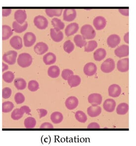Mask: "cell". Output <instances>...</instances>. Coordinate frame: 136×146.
<instances>
[{"mask_svg": "<svg viewBox=\"0 0 136 146\" xmlns=\"http://www.w3.org/2000/svg\"><path fill=\"white\" fill-rule=\"evenodd\" d=\"M60 68L56 66H51L48 70V74L50 77L52 78H56L60 75Z\"/></svg>", "mask_w": 136, "mask_h": 146, "instance_id": "29", "label": "cell"}, {"mask_svg": "<svg viewBox=\"0 0 136 146\" xmlns=\"http://www.w3.org/2000/svg\"><path fill=\"white\" fill-rule=\"evenodd\" d=\"M37 111L39 113L40 118H42L43 117L47 115L48 111H47V110H46L45 109H38Z\"/></svg>", "mask_w": 136, "mask_h": 146, "instance_id": "47", "label": "cell"}, {"mask_svg": "<svg viewBox=\"0 0 136 146\" xmlns=\"http://www.w3.org/2000/svg\"><path fill=\"white\" fill-rule=\"evenodd\" d=\"M121 42V38L117 34H112L107 39V44L111 48H115Z\"/></svg>", "mask_w": 136, "mask_h": 146, "instance_id": "12", "label": "cell"}, {"mask_svg": "<svg viewBox=\"0 0 136 146\" xmlns=\"http://www.w3.org/2000/svg\"><path fill=\"white\" fill-rule=\"evenodd\" d=\"M129 32H127L126 33H125V35L124 36V37H123L124 41L126 44H129Z\"/></svg>", "mask_w": 136, "mask_h": 146, "instance_id": "51", "label": "cell"}, {"mask_svg": "<svg viewBox=\"0 0 136 146\" xmlns=\"http://www.w3.org/2000/svg\"><path fill=\"white\" fill-rule=\"evenodd\" d=\"M75 117L81 123H85L87 120V116L83 111H77L75 113Z\"/></svg>", "mask_w": 136, "mask_h": 146, "instance_id": "38", "label": "cell"}, {"mask_svg": "<svg viewBox=\"0 0 136 146\" xmlns=\"http://www.w3.org/2000/svg\"><path fill=\"white\" fill-rule=\"evenodd\" d=\"M79 25L76 23H71L68 25L65 29V34L67 37H69L76 33L78 31Z\"/></svg>", "mask_w": 136, "mask_h": 146, "instance_id": "18", "label": "cell"}, {"mask_svg": "<svg viewBox=\"0 0 136 146\" xmlns=\"http://www.w3.org/2000/svg\"><path fill=\"white\" fill-rule=\"evenodd\" d=\"M75 46L74 44L71 42V40H67L64 43V50L65 52L68 54L71 53L74 50Z\"/></svg>", "mask_w": 136, "mask_h": 146, "instance_id": "40", "label": "cell"}, {"mask_svg": "<svg viewBox=\"0 0 136 146\" xmlns=\"http://www.w3.org/2000/svg\"><path fill=\"white\" fill-rule=\"evenodd\" d=\"M129 111V105L125 103H122L116 108V113L119 115H125Z\"/></svg>", "mask_w": 136, "mask_h": 146, "instance_id": "31", "label": "cell"}, {"mask_svg": "<svg viewBox=\"0 0 136 146\" xmlns=\"http://www.w3.org/2000/svg\"><path fill=\"white\" fill-rule=\"evenodd\" d=\"M48 47L47 44L41 42L38 43L34 47V51L36 54L42 55L48 51Z\"/></svg>", "mask_w": 136, "mask_h": 146, "instance_id": "19", "label": "cell"}, {"mask_svg": "<svg viewBox=\"0 0 136 146\" xmlns=\"http://www.w3.org/2000/svg\"><path fill=\"white\" fill-rule=\"evenodd\" d=\"M108 92L109 96L112 98H116L121 95L122 89L119 85L113 84L109 87Z\"/></svg>", "mask_w": 136, "mask_h": 146, "instance_id": "15", "label": "cell"}, {"mask_svg": "<svg viewBox=\"0 0 136 146\" xmlns=\"http://www.w3.org/2000/svg\"><path fill=\"white\" fill-rule=\"evenodd\" d=\"M25 127L27 129H31L35 127L36 124V120L32 117H29L24 120Z\"/></svg>", "mask_w": 136, "mask_h": 146, "instance_id": "37", "label": "cell"}, {"mask_svg": "<svg viewBox=\"0 0 136 146\" xmlns=\"http://www.w3.org/2000/svg\"><path fill=\"white\" fill-rule=\"evenodd\" d=\"M51 23L52 26L58 30H62L65 27V24L60 19L54 17L52 19Z\"/></svg>", "mask_w": 136, "mask_h": 146, "instance_id": "34", "label": "cell"}, {"mask_svg": "<svg viewBox=\"0 0 136 146\" xmlns=\"http://www.w3.org/2000/svg\"><path fill=\"white\" fill-rule=\"evenodd\" d=\"M31 110L28 106H24L19 109H15L11 112V117L13 120H19L23 117L25 113L28 115H31Z\"/></svg>", "mask_w": 136, "mask_h": 146, "instance_id": "3", "label": "cell"}, {"mask_svg": "<svg viewBox=\"0 0 136 146\" xmlns=\"http://www.w3.org/2000/svg\"><path fill=\"white\" fill-rule=\"evenodd\" d=\"M14 107L15 105L11 102H5L2 104V111L5 113L11 112Z\"/></svg>", "mask_w": 136, "mask_h": 146, "instance_id": "39", "label": "cell"}, {"mask_svg": "<svg viewBox=\"0 0 136 146\" xmlns=\"http://www.w3.org/2000/svg\"><path fill=\"white\" fill-rule=\"evenodd\" d=\"M50 36L52 39L56 42L62 41L64 37L63 32L54 28L50 29Z\"/></svg>", "mask_w": 136, "mask_h": 146, "instance_id": "14", "label": "cell"}, {"mask_svg": "<svg viewBox=\"0 0 136 146\" xmlns=\"http://www.w3.org/2000/svg\"><path fill=\"white\" fill-rule=\"evenodd\" d=\"M11 89L9 87H5L3 89L2 97L5 99L9 98L11 95Z\"/></svg>", "mask_w": 136, "mask_h": 146, "instance_id": "45", "label": "cell"}, {"mask_svg": "<svg viewBox=\"0 0 136 146\" xmlns=\"http://www.w3.org/2000/svg\"><path fill=\"white\" fill-rule=\"evenodd\" d=\"M118 70L121 72H126L129 69V59L122 58L118 60L117 64Z\"/></svg>", "mask_w": 136, "mask_h": 146, "instance_id": "13", "label": "cell"}, {"mask_svg": "<svg viewBox=\"0 0 136 146\" xmlns=\"http://www.w3.org/2000/svg\"><path fill=\"white\" fill-rule=\"evenodd\" d=\"M15 100L17 104H21L25 101V97L22 93H17L15 96Z\"/></svg>", "mask_w": 136, "mask_h": 146, "instance_id": "44", "label": "cell"}, {"mask_svg": "<svg viewBox=\"0 0 136 146\" xmlns=\"http://www.w3.org/2000/svg\"><path fill=\"white\" fill-rule=\"evenodd\" d=\"M115 68V63L111 58L106 59L103 62L101 66V70L105 73H110L113 71Z\"/></svg>", "mask_w": 136, "mask_h": 146, "instance_id": "4", "label": "cell"}, {"mask_svg": "<svg viewBox=\"0 0 136 146\" xmlns=\"http://www.w3.org/2000/svg\"><path fill=\"white\" fill-rule=\"evenodd\" d=\"M78 100L74 96H71L68 98L65 101V106L69 110L76 109L78 106Z\"/></svg>", "mask_w": 136, "mask_h": 146, "instance_id": "20", "label": "cell"}, {"mask_svg": "<svg viewBox=\"0 0 136 146\" xmlns=\"http://www.w3.org/2000/svg\"><path fill=\"white\" fill-rule=\"evenodd\" d=\"M88 102L92 105H101L103 101V98L101 94L93 93L90 94L88 97Z\"/></svg>", "mask_w": 136, "mask_h": 146, "instance_id": "21", "label": "cell"}, {"mask_svg": "<svg viewBox=\"0 0 136 146\" xmlns=\"http://www.w3.org/2000/svg\"><path fill=\"white\" fill-rule=\"evenodd\" d=\"M77 12L75 9H65L63 12V19L65 21L71 22L76 19Z\"/></svg>", "mask_w": 136, "mask_h": 146, "instance_id": "10", "label": "cell"}, {"mask_svg": "<svg viewBox=\"0 0 136 146\" xmlns=\"http://www.w3.org/2000/svg\"><path fill=\"white\" fill-rule=\"evenodd\" d=\"M116 104L113 99H106L103 104V108L107 112H112L115 109Z\"/></svg>", "mask_w": 136, "mask_h": 146, "instance_id": "22", "label": "cell"}, {"mask_svg": "<svg viewBox=\"0 0 136 146\" xmlns=\"http://www.w3.org/2000/svg\"><path fill=\"white\" fill-rule=\"evenodd\" d=\"M9 44L13 49L15 50H20L23 47V40L19 36H14L11 38Z\"/></svg>", "mask_w": 136, "mask_h": 146, "instance_id": "17", "label": "cell"}, {"mask_svg": "<svg viewBox=\"0 0 136 146\" xmlns=\"http://www.w3.org/2000/svg\"><path fill=\"white\" fill-rule=\"evenodd\" d=\"M106 20L102 16H97L93 20V25L97 30L103 29L106 25Z\"/></svg>", "mask_w": 136, "mask_h": 146, "instance_id": "9", "label": "cell"}, {"mask_svg": "<svg viewBox=\"0 0 136 146\" xmlns=\"http://www.w3.org/2000/svg\"><path fill=\"white\" fill-rule=\"evenodd\" d=\"M33 58L28 53H22L17 58V64L23 68H27L32 64Z\"/></svg>", "mask_w": 136, "mask_h": 146, "instance_id": "2", "label": "cell"}, {"mask_svg": "<svg viewBox=\"0 0 136 146\" xmlns=\"http://www.w3.org/2000/svg\"><path fill=\"white\" fill-rule=\"evenodd\" d=\"M34 24L35 26L40 30H44L48 26V21L43 15H38L34 19Z\"/></svg>", "mask_w": 136, "mask_h": 146, "instance_id": "5", "label": "cell"}, {"mask_svg": "<svg viewBox=\"0 0 136 146\" xmlns=\"http://www.w3.org/2000/svg\"><path fill=\"white\" fill-rule=\"evenodd\" d=\"M15 21L20 24H23L27 19L26 11L24 9H17L14 15Z\"/></svg>", "mask_w": 136, "mask_h": 146, "instance_id": "16", "label": "cell"}, {"mask_svg": "<svg viewBox=\"0 0 136 146\" xmlns=\"http://www.w3.org/2000/svg\"><path fill=\"white\" fill-rule=\"evenodd\" d=\"M81 79L78 75H72L67 80V82L70 87H75L80 85Z\"/></svg>", "mask_w": 136, "mask_h": 146, "instance_id": "28", "label": "cell"}, {"mask_svg": "<svg viewBox=\"0 0 136 146\" xmlns=\"http://www.w3.org/2000/svg\"><path fill=\"white\" fill-rule=\"evenodd\" d=\"M118 11L122 15L125 17H128L129 15V11L128 9H118Z\"/></svg>", "mask_w": 136, "mask_h": 146, "instance_id": "49", "label": "cell"}, {"mask_svg": "<svg viewBox=\"0 0 136 146\" xmlns=\"http://www.w3.org/2000/svg\"><path fill=\"white\" fill-rule=\"evenodd\" d=\"M13 34V31L10 26L7 25L2 26V39L7 40L9 39Z\"/></svg>", "mask_w": 136, "mask_h": 146, "instance_id": "25", "label": "cell"}, {"mask_svg": "<svg viewBox=\"0 0 136 146\" xmlns=\"http://www.w3.org/2000/svg\"><path fill=\"white\" fill-rule=\"evenodd\" d=\"M12 27L13 31L15 33H21L27 29L28 27V23L25 21L23 24H20L17 23V21H15L13 23Z\"/></svg>", "mask_w": 136, "mask_h": 146, "instance_id": "24", "label": "cell"}, {"mask_svg": "<svg viewBox=\"0 0 136 146\" xmlns=\"http://www.w3.org/2000/svg\"><path fill=\"white\" fill-rule=\"evenodd\" d=\"M80 32L85 39H93L96 36V32L94 28L92 25L88 24H86L82 26L81 28Z\"/></svg>", "mask_w": 136, "mask_h": 146, "instance_id": "1", "label": "cell"}, {"mask_svg": "<svg viewBox=\"0 0 136 146\" xmlns=\"http://www.w3.org/2000/svg\"><path fill=\"white\" fill-rule=\"evenodd\" d=\"M45 12L48 17H59L62 15V13L63 12V9H48L45 10Z\"/></svg>", "mask_w": 136, "mask_h": 146, "instance_id": "33", "label": "cell"}, {"mask_svg": "<svg viewBox=\"0 0 136 146\" xmlns=\"http://www.w3.org/2000/svg\"><path fill=\"white\" fill-rule=\"evenodd\" d=\"M101 128L99 124L97 122H92L87 127L88 129H100Z\"/></svg>", "mask_w": 136, "mask_h": 146, "instance_id": "48", "label": "cell"}, {"mask_svg": "<svg viewBox=\"0 0 136 146\" xmlns=\"http://www.w3.org/2000/svg\"><path fill=\"white\" fill-rule=\"evenodd\" d=\"M17 56V52L16 51H9L4 54L3 60L9 65H13L16 62Z\"/></svg>", "mask_w": 136, "mask_h": 146, "instance_id": "6", "label": "cell"}, {"mask_svg": "<svg viewBox=\"0 0 136 146\" xmlns=\"http://www.w3.org/2000/svg\"><path fill=\"white\" fill-rule=\"evenodd\" d=\"M98 47V43L95 40H90L87 42L84 48V51L87 52H92Z\"/></svg>", "mask_w": 136, "mask_h": 146, "instance_id": "35", "label": "cell"}, {"mask_svg": "<svg viewBox=\"0 0 136 146\" xmlns=\"http://www.w3.org/2000/svg\"><path fill=\"white\" fill-rule=\"evenodd\" d=\"M14 84L18 90H24L26 87V81L24 79L21 78L15 79L14 81Z\"/></svg>", "mask_w": 136, "mask_h": 146, "instance_id": "36", "label": "cell"}, {"mask_svg": "<svg viewBox=\"0 0 136 146\" xmlns=\"http://www.w3.org/2000/svg\"><path fill=\"white\" fill-rule=\"evenodd\" d=\"M72 75H74V72H73L72 70H71L70 69H65L62 71V77L65 80H67Z\"/></svg>", "mask_w": 136, "mask_h": 146, "instance_id": "43", "label": "cell"}, {"mask_svg": "<svg viewBox=\"0 0 136 146\" xmlns=\"http://www.w3.org/2000/svg\"><path fill=\"white\" fill-rule=\"evenodd\" d=\"M9 69V66L8 65H7L6 64H5L4 63L2 64V71H4L5 70H7Z\"/></svg>", "mask_w": 136, "mask_h": 146, "instance_id": "52", "label": "cell"}, {"mask_svg": "<svg viewBox=\"0 0 136 146\" xmlns=\"http://www.w3.org/2000/svg\"><path fill=\"white\" fill-rule=\"evenodd\" d=\"M36 41V37L32 32H26L23 36V43L26 47H32Z\"/></svg>", "mask_w": 136, "mask_h": 146, "instance_id": "7", "label": "cell"}, {"mask_svg": "<svg viewBox=\"0 0 136 146\" xmlns=\"http://www.w3.org/2000/svg\"><path fill=\"white\" fill-rule=\"evenodd\" d=\"M86 40L82 35H81L79 34L75 36L74 37V42L75 45L77 47L81 48L86 46L87 44Z\"/></svg>", "mask_w": 136, "mask_h": 146, "instance_id": "30", "label": "cell"}, {"mask_svg": "<svg viewBox=\"0 0 136 146\" xmlns=\"http://www.w3.org/2000/svg\"><path fill=\"white\" fill-rule=\"evenodd\" d=\"M43 60L45 64L51 65L56 62V56L54 53L49 52L44 56Z\"/></svg>", "mask_w": 136, "mask_h": 146, "instance_id": "26", "label": "cell"}, {"mask_svg": "<svg viewBox=\"0 0 136 146\" xmlns=\"http://www.w3.org/2000/svg\"><path fill=\"white\" fill-rule=\"evenodd\" d=\"M11 9H3L2 15L3 17H7L11 15Z\"/></svg>", "mask_w": 136, "mask_h": 146, "instance_id": "50", "label": "cell"}, {"mask_svg": "<svg viewBox=\"0 0 136 146\" xmlns=\"http://www.w3.org/2000/svg\"><path fill=\"white\" fill-rule=\"evenodd\" d=\"M114 54L116 56L122 58L128 56L129 54V47L128 45H122L116 48L114 50Z\"/></svg>", "mask_w": 136, "mask_h": 146, "instance_id": "8", "label": "cell"}, {"mask_svg": "<svg viewBox=\"0 0 136 146\" xmlns=\"http://www.w3.org/2000/svg\"><path fill=\"white\" fill-rule=\"evenodd\" d=\"M40 128L41 129H52L54 128V126L49 122H45L41 125Z\"/></svg>", "mask_w": 136, "mask_h": 146, "instance_id": "46", "label": "cell"}, {"mask_svg": "<svg viewBox=\"0 0 136 146\" xmlns=\"http://www.w3.org/2000/svg\"><path fill=\"white\" fill-rule=\"evenodd\" d=\"M102 111L101 107L97 105H92L87 109V113L90 117H96L101 114Z\"/></svg>", "mask_w": 136, "mask_h": 146, "instance_id": "23", "label": "cell"}, {"mask_svg": "<svg viewBox=\"0 0 136 146\" xmlns=\"http://www.w3.org/2000/svg\"><path fill=\"white\" fill-rule=\"evenodd\" d=\"M50 119L54 123L59 124L63 120L64 116L61 112L55 111L51 114Z\"/></svg>", "mask_w": 136, "mask_h": 146, "instance_id": "32", "label": "cell"}, {"mask_svg": "<svg viewBox=\"0 0 136 146\" xmlns=\"http://www.w3.org/2000/svg\"><path fill=\"white\" fill-rule=\"evenodd\" d=\"M106 56V50L103 48H99L94 53V58L95 60L100 62L103 60Z\"/></svg>", "mask_w": 136, "mask_h": 146, "instance_id": "27", "label": "cell"}, {"mask_svg": "<svg viewBox=\"0 0 136 146\" xmlns=\"http://www.w3.org/2000/svg\"><path fill=\"white\" fill-rule=\"evenodd\" d=\"M83 71L85 74L88 76H93L97 72V66L93 62L87 63L84 66Z\"/></svg>", "mask_w": 136, "mask_h": 146, "instance_id": "11", "label": "cell"}, {"mask_svg": "<svg viewBox=\"0 0 136 146\" xmlns=\"http://www.w3.org/2000/svg\"><path fill=\"white\" fill-rule=\"evenodd\" d=\"M15 79V74L11 71H7L3 74V79L5 82L11 83Z\"/></svg>", "mask_w": 136, "mask_h": 146, "instance_id": "41", "label": "cell"}, {"mask_svg": "<svg viewBox=\"0 0 136 146\" xmlns=\"http://www.w3.org/2000/svg\"><path fill=\"white\" fill-rule=\"evenodd\" d=\"M39 88V84L37 81L31 80L29 82L28 89L31 92H35Z\"/></svg>", "mask_w": 136, "mask_h": 146, "instance_id": "42", "label": "cell"}]
</instances>
